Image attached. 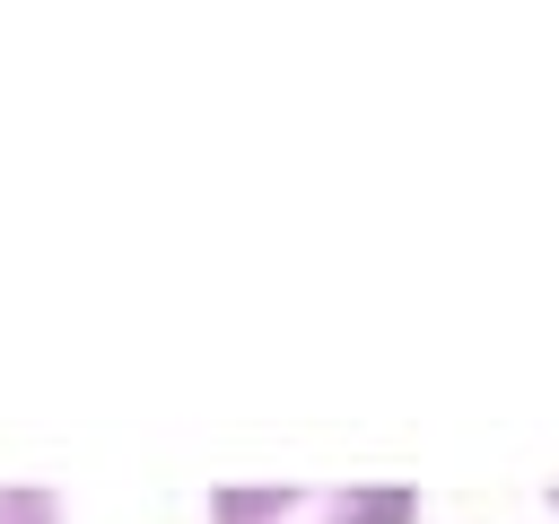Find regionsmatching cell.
<instances>
[{
  "instance_id": "6da1fadb",
  "label": "cell",
  "mask_w": 559,
  "mask_h": 524,
  "mask_svg": "<svg viewBox=\"0 0 559 524\" xmlns=\"http://www.w3.org/2000/svg\"><path fill=\"white\" fill-rule=\"evenodd\" d=\"M210 524H419L411 480H227Z\"/></svg>"
},
{
  "instance_id": "7a4b0ae2",
  "label": "cell",
  "mask_w": 559,
  "mask_h": 524,
  "mask_svg": "<svg viewBox=\"0 0 559 524\" xmlns=\"http://www.w3.org/2000/svg\"><path fill=\"white\" fill-rule=\"evenodd\" d=\"M0 524H61V498L44 480H0Z\"/></svg>"
},
{
  "instance_id": "3957f363",
  "label": "cell",
  "mask_w": 559,
  "mask_h": 524,
  "mask_svg": "<svg viewBox=\"0 0 559 524\" xmlns=\"http://www.w3.org/2000/svg\"><path fill=\"white\" fill-rule=\"evenodd\" d=\"M550 507H559V480H550Z\"/></svg>"
}]
</instances>
